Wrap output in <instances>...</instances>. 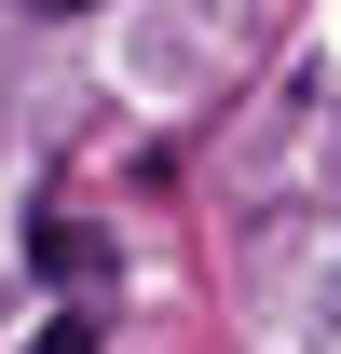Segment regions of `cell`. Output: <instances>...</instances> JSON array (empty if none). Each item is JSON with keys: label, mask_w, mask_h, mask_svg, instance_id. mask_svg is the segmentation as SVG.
Wrapping results in <instances>:
<instances>
[{"label": "cell", "mask_w": 341, "mask_h": 354, "mask_svg": "<svg viewBox=\"0 0 341 354\" xmlns=\"http://www.w3.org/2000/svg\"><path fill=\"white\" fill-rule=\"evenodd\" d=\"M28 259H42L55 286H82V272H110V245H96L82 218H42V232H28Z\"/></svg>", "instance_id": "obj_1"}, {"label": "cell", "mask_w": 341, "mask_h": 354, "mask_svg": "<svg viewBox=\"0 0 341 354\" xmlns=\"http://www.w3.org/2000/svg\"><path fill=\"white\" fill-rule=\"evenodd\" d=\"M28 354H96V313H55V327H42Z\"/></svg>", "instance_id": "obj_2"}, {"label": "cell", "mask_w": 341, "mask_h": 354, "mask_svg": "<svg viewBox=\"0 0 341 354\" xmlns=\"http://www.w3.org/2000/svg\"><path fill=\"white\" fill-rule=\"evenodd\" d=\"M42 14H96V0H42Z\"/></svg>", "instance_id": "obj_3"}]
</instances>
